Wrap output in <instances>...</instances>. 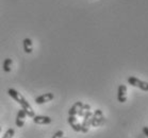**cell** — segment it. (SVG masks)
<instances>
[{
    "label": "cell",
    "instance_id": "12",
    "mask_svg": "<svg viewBox=\"0 0 148 138\" xmlns=\"http://www.w3.org/2000/svg\"><path fill=\"white\" fill-rule=\"evenodd\" d=\"M88 111H91V105L90 104H83L82 106H81L80 111H79V113H78L77 116H79V117H83L84 115L86 114Z\"/></svg>",
    "mask_w": 148,
    "mask_h": 138
},
{
    "label": "cell",
    "instance_id": "5",
    "mask_svg": "<svg viewBox=\"0 0 148 138\" xmlns=\"http://www.w3.org/2000/svg\"><path fill=\"white\" fill-rule=\"evenodd\" d=\"M117 100L119 103H125L127 101V86L121 84L117 89Z\"/></svg>",
    "mask_w": 148,
    "mask_h": 138
},
{
    "label": "cell",
    "instance_id": "10",
    "mask_svg": "<svg viewBox=\"0 0 148 138\" xmlns=\"http://www.w3.org/2000/svg\"><path fill=\"white\" fill-rule=\"evenodd\" d=\"M82 105H83V103H82L81 101L76 102V103H75V104L69 108V111H68V115H69V116H77Z\"/></svg>",
    "mask_w": 148,
    "mask_h": 138
},
{
    "label": "cell",
    "instance_id": "6",
    "mask_svg": "<svg viewBox=\"0 0 148 138\" xmlns=\"http://www.w3.org/2000/svg\"><path fill=\"white\" fill-rule=\"evenodd\" d=\"M53 98H54V94L52 92L43 94L35 99V103L36 104H44V103H47V102H50L51 100H53Z\"/></svg>",
    "mask_w": 148,
    "mask_h": 138
},
{
    "label": "cell",
    "instance_id": "18",
    "mask_svg": "<svg viewBox=\"0 0 148 138\" xmlns=\"http://www.w3.org/2000/svg\"><path fill=\"white\" fill-rule=\"evenodd\" d=\"M1 131H2V128H1V126H0V133H1Z\"/></svg>",
    "mask_w": 148,
    "mask_h": 138
},
{
    "label": "cell",
    "instance_id": "19",
    "mask_svg": "<svg viewBox=\"0 0 148 138\" xmlns=\"http://www.w3.org/2000/svg\"><path fill=\"white\" fill-rule=\"evenodd\" d=\"M63 138H66V137H63Z\"/></svg>",
    "mask_w": 148,
    "mask_h": 138
},
{
    "label": "cell",
    "instance_id": "13",
    "mask_svg": "<svg viewBox=\"0 0 148 138\" xmlns=\"http://www.w3.org/2000/svg\"><path fill=\"white\" fill-rule=\"evenodd\" d=\"M14 134H15V131H14V128H9L5 133H4L3 137L2 138H13Z\"/></svg>",
    "mask_w": 148,
    "mask_h": 138
},
{
    "label": "cell",
    "instance_id": "16",
    "mask_svg": "<svg viewBox=\"0 0 148 138\" xmlns=\"http://www.w3.org/2000/svg\"><path fill=\"white\" fill-rule=\"evenodd\" d=\"M63 136H64V132L60 130V131H58L51 138H63Z\"/></svg>",
    "mask_w": 148,
    "mask_h": 138
},
{
    "label": "cell",
    "instance_id": "2",
    "mask_svg": "<svg viewBox=\"0 0 148 138\" xmlns=\"http://www.w3.org/2000/svg\"><path fill=\"white\" fill-rule=\"evenodd\" d=\"M104 122H106V118H104L102 111H101V109H96V111L93 113L91 126H93V128H98V126H101Z\"/></svg>",
    "mask_w": 148,
    "mask_h": 138
},
{
    "label": "cell",
    "instance_id": "1",
    "mask_svg": "<svg viewBox=\"0 0 148 138\" xmlns=\"http://www.w3.org/2000/svg\"><path fill=\"white\" fill-rule=\"evenodd\" d=\"M8 94H9V96H10L12 99H14V100L21 106V108L26 111V114H27L28 117L33 118L34 116H35L33 108H32V106L30 105V103L26 100V98L20 94L19 91H17L16 89H14V88H10V89L8 90Z\"/></svg>",
    "mask_w": 148,
    "mask_h": 138
},
{
    "label": "cell",
    "instance_id": "11",
    "mask_svg": "<svg viewBox=\"0 0 148 138\" xmlns=\"http://www.w3.org/2000/svg\"><path fill=\"white\" fill-rule=\"evenodd\" d=\"M12 64H13L12 58H10V57L5 58L3 62V70L5 71V72H10L11 69H12Z\"/></svg>",
    "mask_w": 148,
    "mask_h": 138
},
{
    "label": "cell",
    "instance_id": "4",
    "mask_svg": "<svg viewBox=\"0 0 148 138\" xmlns=\"http://www.w3.org/2000/svg\"><path fill=\"white\" fill-rule=\"evenodd\" d=\"M92 117H93V113L91 111H88L86 114L83 116V121L81 123V132L82 133H88L91 126L92 122Z\"/></svg>",
    "mask_w": 148,
    "mask_h": 138
},
{
    "label": "cell",
    "instance_id": "17",
    "mask_svg": "<svg viewBox=\"0 0 148 138\" xmlns=\"http://www.w3.org/2000/svg\"><path fill=\"white\" fill-rule=\"evenodd\" d=\"M143 133H144L145 136L148 138V126H144V128H143Z\"/></svg>",
    "mask_w": 148,
    "mask_h": 138
},
{
    "label": "cell",
    "instance_id": "14",
    "mask_svg": "<svg viewBox=\"0 0 148 138\" xmlns=\"http://www.w3.org/2000/svg\"><path fill=\"white\" fill-rule=\"evenodd\" d=\"M27 117V114H26V111L21 108V109H19L18 111V113H17V116L16 118H19V119H23V120H25V118Z\"/></svg>",
    "mask_w": 148,
    "mask_h": 138
},
{
    "label": "cell",
    "instance_id": "15",
    "mask_svg": "<svg viewBox=\"0 0 148 138\" xmlns=\"http://www.w3.org/2000/svg\"><path fill=\"white\" fill-rule=\"evenodd\" d=\"M15 124L17 125V128H23V126L25 125V120L19 119V118H16V120H15Z\"/></svg>",
    "mask_w": 148,
    "mask_h": 138
},
{
    "label": "cell",
    "instance_id": "7",
    "mask_svg": "<svg viewBox=\"0 0 148 138\" xmlns=\"http://www.w3.org/2000/svg\"><path fill=\"white\" fill-rule=\"evenodd\" d=\"M67 121H68V124L71 125V128L75 132H81V123L78 121L77 116H69L68 115Z\"/></svg>",
    "mask_w": 148,
    "mask_h": 138
},
{
    "label": "cell",
    "instance_id": "3",
    "mask_svg": "<svg viewBox=\"0 0 148 138\" xmlns=\"http://www.w3.org/2000/svg\"><path fill=\"white\" fill-rule=\"evenodd\" d=\"M127 81H128L129 85H131L133 87H138L143 91H148L147 82L142 81V80H140V79H138V77H129Z\"/></svg>",
    "mask_w": 148,
    "mask_h": 138
},
{
    "label": "cell",
    "instance_id": "8",
    "mask_svg": "<svg viewBox=\"0 0 148 138\" xmlns=\"http://www.w3.org/2000/svg\"><path fill=\"white\" fill-rule=\"evenodd\" d=\"M32 119H33V122L35 124H40V125L50 124L51 122H52V119L49 116H34Z\"/></svg>",
    "mask_w": 148,
    "mask_h": 138
},
{
    "label": "cell",
    "instance_id": "9",
    "mask_svg": "<svg viewBox=\"0 0 148 138\" xmlns=\"http://www.w3.org/2000/svg\"><path fill=\"white\" fill-rule=\"evenodd\" d=\"M23 46H24V51L26 53L30 54L33 51V43L30 38H25L23 41Z\"/></svg>",
    "mask_w": 148,
    "mask_h": 138
}]
</instances>
